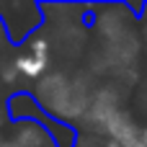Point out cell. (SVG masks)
I'll return each mask as SVG.
<instances>
[{
  "instance_id": "cell-1",
  "label": "cell",
  "mask_w": 147,
  "mask_h": 147,
  "mask_svg": "<svg viewBox=\"0 0 147 147\" xmlns=\"http://www.w3.org/2000/svg\"><path fill=\"white\" fill-rule=\"evenodd\" d=\"M47 39L44 41H28L26 49L13 59L16 72L26 75V78H41L49 67V52H47Z\"/></svg>"
}]
</instances>
